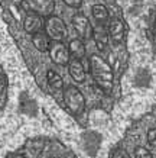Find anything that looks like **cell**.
Instances as JSON below:
<instances>
[{
    "label": "cell",
    "mask_w": 156,
    "mask_h": 158,
    "mask_svg": "<svg viewBox=\"0 0 156 158\" xmlns=\"http://www.w3.org/2000/svg\"><path fill=\"white\" fill-rule=\"evenodd\" d=\"M72 26L75 29V32L78 34L80 39H88L91 38V32H93V28H91V23L88 18L84 16L82 13H77L72 16Z\"/></svg>",
    "instance_id": "7"
},
{
    "label": "cell",
    "mask_w": 156,
    "mask_h": 158,
    "mask_svg": "<svg viewBox=\"0 0 156 158\" xmlns=\"http://www.w3.org/2000/svg\"><path fill=\"white\" fill-rule=\"evenodd\" d=\"M32 42L33 47L41 51V52H46L49 47H51V38L45 34V31H41V32H36V34L32 35Z\"/></svg>",
    "instance_id": "14"
},
{
    "label": "cell",
    "mask_w": 156,
    "mask_h": 158,
    "mask_svg": "<svg viewBox=\"0 0 156 158\" xmlns=\"http://www.w3.org/2000/svg\"><path fill=\"white\" fill-rule=\"evenodd\" d=\"M22 7L26 12H32L39 16H51L55 7V2L54 0H23L22 2Z\"/></svg>",
    "instance_id": "5"
},
{
    "label": "cell",
    "mask_w": 156,
    "mask_h": 158,
    "mask_svg": "<svg viewBox=\"0 0 156 158\" xmlns=\"http://www.w3.org/2000/svg\"><path fill=\"white\" fill-rule=\"evenodd\" d=\"M133 158H155L153 157V148H147L145 145H136L132 152Z\"/></svg>",
    "instance_id": "19"
},
{
    "label": "cell",
    "mask_w": 156,
    "mask_h": 158,
    "mask_svg": "<svg viewBox=\"0 0 156 158\" xmlns=\"http://www.w3.org/2000/svg\"><path fill=\"white\" fill-rule=\"evenodd\" d=\"M91 35H93V39H94L95 45H97V48L100 51H104V49L107 48V45H109V34H107L106 26L97 25L95 28H93Z\"/></svg>",
    "instance_id": "11"
},
{
    "label": "cell",
    "mask_w": 156,
    "mask_h": 158,
    "mask_svg": "<svg viewBox=\"0 0 156 158\" xmlns=\"http://www.w3.org/2000/svg\"><path fill=\"white\" fill-rule=\"evenodd\" d=\"M93 18H94L95 23L100 25V26H106L110 20V13L109 9L104 5H94L93 6Z\"/></svg>",
    "instance_id": "15"
},
{
    "label": "cell",
    "mask_w": 156,
    "mask_h": 158,
    "mask_svg": "<svg viewBox=\"0 0 156 158\" xmlns=\"http://www.w3.org/2000/svg\"><path fill=\"white\" fill-rule=\"evenodd\" d=\"M43 25H45V20H43L42 16H39L36 13H32V12L26 13L25 20H23V28L28 34L33 35V34H36V32L43 31Z\"/></svg>",
    "instance_id": "9"
},
{
    "label": "cell",
    "mask_w": 156,
    "mask_h": 158,
    "mask_svg": "<svg viewBox=\"0 0 156 158\" xmlns=\"http://www.w3.org/2000/svg\"><path fill=\"white\" fill-rule=\"evenodd\" d=\"M5 89H6V77H5V74L0 73V94L3 93Z\"/></svg>",
    "instance_id": "22"
},
{
    "label": "cell",
    "mask_w": 156,
    "mask_h": 158,
    "mask_svg": "<svg viewBox=\"0 0 156 158\" xmlns=\"http://www.w3.org/2000/svg\"><path fill=\"white\" fill-rule=\"evenodd\" d=\"M82 141H84L85 149L90 154H94L95 151L98 149V145H100V142H101V136H100L97 132L90 131V132H85V134L82 135Z\"/></svg>",
    "instance_id": "13"
},
{
    "label": "cell",
    "mask_w": 156,
    "mask_h": 158,
    "mask_svg": "<svg viewBox=\"0 0 156 158\" xmlns=\"http://www.w3.org/2000/svg\"><path fill=\"white\" fill-rule=\"evenodd\" d=\"M20 110L29 116H35L38 113V105L32 97L28 94V91H23L20 94Z\"/></svg>",
    "instance_id": "12"
},
{
    "label": "cell",
    "mask_w": 156,
    "mask_h": 158,
    "mask_svg": "<svg viewBox=\"0 0 156 158\" xmlns=\"http://www.w3.org/2000/svg\"><path fill=\"white\" fill-rule=\"evenodd\" d=\"M46 83L52 91H59V90H62V87H64V80H62L61 76H59L57 71H54V70H48Z\"/></svg>",
    "instance_id": "17"
},
{
    "label": "cell",
    "mask_w": 156,
    "mask_h": 158,
    "mask_svg": "<svg viewBox=\"0 0 156 158\" xmlns=\"http://www.w3.org/2000/svg\"><path fill=\"white\" fill-rule=\"evenodd\" d=\"M62 99H64V103H65L66 109H68V112H70L71 115L77 116L84 112L85 97L77 87L66 86L65 89H64V91H62Z\"/></svg>",
    "instance_id": "3"
},
{
    "label": "cell",
    "mask_w": 156,
    "mask_h": 158,
    "mask_svg": "<svg viewBox=\"0 0 156 158\" xmlns=\"http://www.w3.org/2000/svg\"><path fill=\"white\" fill-rule=\"evenodd\" d=\"M66 65L70 68V76H71L75 81L82 83L85 78H87V73H85L84 65H82L81 60H78V58H71Z\"/></svg>",
    "instance_id": "10"
},
{
    "label": "cell",
    "mask_w": 156,
    "mask_h": 158,
    "mask_svg": "<svg viewBox=\"0 0 156 158\" xmlns=\"http://www.w3.org/2000/svg\"><path fill=\"white\" fill-rule=\"evenodd\" d=\"M88 61H90V71L93 73V78L97 87H100L104 93H111L114 76L109 62L100 55H91Z\"/></svg>",
    "instance_id": "2"
},
{
    "label": "cell",
    "mask_w": 156,
    "mask_h": 158,
    "mask_svg": "<svg viewBox=\"0 0 156 158\" xmlns=\"http://www.w3.org/2000/svg\"><path fill=\"white\" fill-rule=\"evenodd\" d=\"M107 34H109V39H111L114 44H122L124 41V36H126L124 22L118 18H113L111 20H109Z\"/></svg>",
    "instance_id": "8"
},
{
    "label": "cell",
    "mask_w": 156,
    "mask_h": 158,
    "mask_svg": "<svg viewBox=\"0 0 156 158\" xmlns=\"http://www.w3.org/2000/svg\"><path fill=\"white\" fill-rule=\"evenodd\" d=\"M48 52H49L51 60L55 64H58V65H66L70 62V60H71L68 48L62 42H59V41H52Z\"/></svg>",
    "instance_id": "6"
},
{
    "label": "cell",
    "mask_w": 156,
    "mask_h": 158,
    "mask_svg": "<svg viewBox=\"0 0 156 158\" xmlns=\"http://www.w3.org/2000/svg\"><path fill=\"white\" fill-rule=\"evenodd\" d=\"M64 3L68 5L70 7H80L81 3H82V0H64Z\"/></svg>",
    "instance_id": "21"
},
{
    "label": "cell",
    "mask_w": 156,
    "mask_h": 158,
    "mask_svg": "<svg viewBox=\"0 0 156 158\" xmlns=\"http://www.w3.org/2000/svg\"><path fill=\"white\" fill-rule=\"evenodd\" d=\"M68 51H70V55L74 58H78V60L84 58L85 57L84 41L80 38H75V39H72V41H70V44H68Z\"/></svg>",
    "instance_id": "16"
},
{
    "label": "cell",
    "mask_w": 156,
    "mask_h": 158,
    "mask_svg": "<svg viewBox=\"0 0 156 158\" xmlns=\"http://www.w3.org/2000/svg\"><path fill=\"white\" fill-rule=\"evenodd\" d=\"M150 81H152L150 71L146 70V68H140L136 73V76H134V86H137L139 89H147L150 86Z\"/></svg>",
    "instance_id": "18"
},
{
    "label": "cell",
    "mask_w": 156,
    "mask_h": 158,
    "mask_svg": "<svg viewBox=\"0 0 156 158\" xmlns=\"http://www.w3.org/2000/svg\"><path fill=\"white\" fill-rule=\"evenodd\" d=\"M7 158H77L64 145L54 141L38 138L29 141L23 148Z\"/></svg>",
    "instance_id": "1"
},
{
    "label": "cell",
    "mask_w": 156,
    "mask_h": 158,
    "mask_svg": "<svg viewBox=\"0 0 156 158\" xmlns=\"http://www.w3.org/2000/svg\"><path fill=\"white\" fill-rule=\"evenodd\" d=\"M155 135H156L155 128H150L147 131V142H149V145L152 148H155Z\"/></svg>",
    "instance_id": "20"
},
{
    "label": "cell",
    "mask_w": 156,
    "mask_h": 158,
    "mask_svg": "<svg viewBox=\"0 0 156 158\" xmlns=\"http://www.w3.org/2000/svg\"><path fill=\"white\" fill-rule=\"evenodd\" d=\"M43 28H45V34L51 38V41H59V42H62L64 39L68 38L66 25L58 16H48Z\"/></svg>",
    "instance_id": "4"
}]
</instances>
